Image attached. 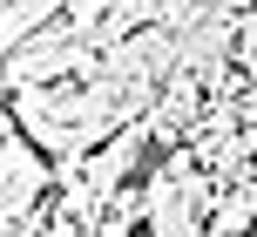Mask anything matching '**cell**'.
Listing matches in <instances>:
<instances>
[{
    "mask_svg": "<svg viewBox=\"0 0 257 237\" xmlns=\"http://www.w3.org/2000/svg\"><path fill=\"white\" fill-rule=\"evenodd\" d=\"M163 156H169V143H163V136H149V143L136 149V163H128V170H122V183H115V190H122V197H136V190L149 183L156 170H163Z\"/></svg>",
    "mask_w": 257,
    "mask_h": 237,
    "instance_id": "cell-1",
    "label": "cell"
}]
</instances>
